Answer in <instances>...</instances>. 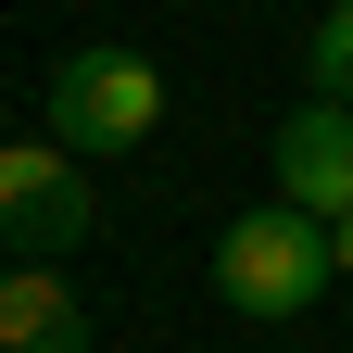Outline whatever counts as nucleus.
<instances>
[{
	"label": "nucleus",
	"mask_w": 353,
	"mask_h": 353,
	"mask_svg": "<svg viewBox=\"0 0 353 353\" xmlns=\"http://www.w3.org/2000/svg\"><path fill=\"white\" fill-rule=\"evenodd\" d=\"M303 63H316V101H353V0L316 26V51H303Z\"/></svg>",
	"instance_id": "6"
},
{
	"label": "nucleus",
	"mask_w": 353,
	"mask_h": 353,
	"mask_svg": "<svg viewBox=\"0 0 353 353\" xmlns=\"http://www.w3.org/2000/svg\"><path fill=\"white\" fill-rule=\"evenodd\" d=\"M88 164L63 152V139H0V240H13L26 265H51V252H76L88 240Z\"/></svg>",
	"instance_id": "3"
},
{
	"label": "nucleus",
	"mask_w": 353,
	"mask_h": 353,
	"mask_svg": "<svg viewBox=\"0 0 353 353\" xmlns=\"http://www.w3.org/2000/svg\"><path fill=\"white\" fill-rule=\"evenodd\" d=\"M278 202L353 214V101H303V114L278 126Z\"/></svg>",
	"instance_id": "4"
},
{
	"label": "nucleus",
	"mask_w": 353,
	"mask_h": 353,
	"mask_svg": "<svg viewBox=\"0 0 353 353\" xmlns=\"http://www.w3.org/2000/svg\"><path fill=\"white\" fill-rule=\"evenodd\" d=\"M328 252H341V278H353V214H328Z\"/></svg>",
	"instance_id": "7"
},
{
	"label": "nucleus",
	"mask_w": 353,
	"mask_h": 353,
	"mask_svg": "<svg viewBox=\"0 0 353 353\" xmlns=\"http://www.w3.org/2000/svg\"><path fill=\"white\" fill-rule=\"evenodd\" d=\"M328 278H341L328 214H303V202H265V214H240V228L214 240V290H228L240 316H316Z\"/></svg>",
	"instance_id": "1"
},
{
	"label": "nucleus",
	"mask_w": 353,
	"mask_h": 353,
	"mask_svg": "<svg viewBox=\"0 0 353 353\" xmlns=\"http://www.w3.org/2000/svg\"><path fill=\"white\" fill-rule=\"evenodd\" d=\"M0 353H88V316L51 265H13L0 278Z\"/></svg>",
	"instance_id": "5"
},
{
	"label": "nucleus",
	"mask_w": 353,
	"mask_h": 353,
	"mask_svg": "<svg viewBox=\"0 0 353 353\" xmlns=\"http://www.w3.org/2000/svg\"><path fill=\"white\" fill-rule=\"evenodd\" d=\"M51 139L88 164V152H139L152 126H164V76L139 63V51H63L51 63Z\"/></svg>",
	"instance_id": "2"
}]
</instances>
